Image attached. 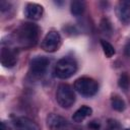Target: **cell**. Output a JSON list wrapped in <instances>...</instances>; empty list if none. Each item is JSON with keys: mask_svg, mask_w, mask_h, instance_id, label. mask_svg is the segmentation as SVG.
<instances>
[{"mask_svg": "<svg viewBox=\"0 0 130 130\" xmlns=\"http://www.w3.org/2000/svg\"><path fill=\"white\" fill-rule=\"evenodd\" d=\"M74 89L81 95L89 98L94 95L99 90L98 82L90 77H79L74 82Z\"/></svg>", "mask_w": 130, "mask_h": 130, "instance_id": "3957f363", "label": "cell"}, {"mask_svg": "<svg viewBox=\"0 0 130 130\" xmlns=\"http://www.w3.org/2000/svg\"><path fill=\"white\" fill-rule=\"evenodd\" d=\"M101 27L103 29L104 32H112V25H111V22L107 19V18H104L102 21H101Z\"/></svg>", "mask_w": 130, "mask_h": 130, "instance_id": "ac0fdd59", "label": "cell"}, {"mask_svg": "<svg viewBox=\"0 0 130 130\" xmlns=\"http://www.w3.org/2000/svg\"><path fill=\"white\" fill-rule=\"evenodd\" d=\"M1 126H2V128H1V130H6V128H5V124H4V122H2V123H1Z\"/></svg>", "mask_w": 130, "mask_h": 130, "instance_id": "ffe728a7", "label": "cell"}, {"mask_svg": "<svg viewBox=\"0 0 130 130\" xmlns=\"http://www.w3.org/2000/svg\"><path fill=\"white\" fill-rule=\"evenodd\" d=\"M125 55L126 56H128V57H130V41H128L127 42V44H126V46H125Z\"/></svg>", "mask_w": 130, "mask_h": 130, "instance_id": "d6986e66", "label": "cell"}, {"mask_svg": "<svg viewBox=\"0 0 130 130\" xmlns=\"http://www.w3.org/2000/svg\"><path fill=\"white\" fill-rule=\"evenodd\" d=\"M85 10V3L80 0L72 1L70 3V11L74 16H79L81 15Z\"/></svg>", "mask_w": 130, "mask_h": 130, "instance_id": "4fadbf2b", "label": "cell"}, {"mask_svg": "<svg viewBox=\"0 0 130 130\" xmlns=\"http://www.w3.org/2000/svg\"><path fill=\"white\" fill-rule=\"evenodd\" d=\"M60 45H61V36H60V34L57 30L52 29L43 39L42 44H41V48L45 52L53 53V52H55L59 49Z\"/></svg>", "mask_w": 130, "mask_h": 130, "instance_id": "8992f818", "label": "cell"}, {"mask_svg": "<svg viewBox=\"0 0 130 130\" xmlns=\"http://www.w3.org/2000/svg\"><path fill=\"white\" fill-rule=\"evenodd\" d=\"M47 125L50 130H68L69 123L68 121L57 114H49L47 117Z\"/></svg>", "mask_w": 130, "mask_h": 130, "instance_id": "52a82bcc", "label": "cell"}, {"mask_svg": "<svg viewBox=\"0 0 130 130\" xmlns=\"http://www.w3.org/2000/svg\"><path fill=\"white\" fill-rule=\"evenodd\" d=\"M124 130H130V128H126V129H124Z\"/></svg>", "mask_w": 130, "mask_h": 130, "instance_id": "44dd1931", "label": "cell"}, {"mask_svg": "<svg viewBox=\"0 0 130 130\" xmlns=\"http://www.w3.org/2000/svg\"><path fill=\"white\" fill-rule=\"evenodd\" d=\"M121 129V125L120 123L115 120V119H109L106 122V127L105 130H120Z\"/></svg>", "mask_w": 130, "mask_h": 130, "instance_id": "e0dca14e", "label": "cell"}, {"mask_svg": "<svg viewBox=\"0 0 130 130\" xmlns=\"http://www.w3.org/2000/svg\"><path fill=\"white\" fill-rule=\"evenodd\" d=\"M49 66V59L45 56H36L29 62L28 73L29 76L34 79L42 78Z\"/></svg>", "mask_w": 130, "mask_h": 130, "instance_id": "5b68a950", "label": "cell"}, {"mask_svg": "<svg viewBox=\"0 0 130 130\" xmlns=\"http://www.w3.org/2000/svg\"><path fill=\"white\" fill-rule=\"evenodd\" d=\"M13 130H40L39 125L26 117H16L11 121Z\"/></svg>", "mask_w": 130, "mask_h": 130, "instance_id": "ba28073f", "label": "cell"}, {"mask_svg": "<svg viewBox=\"0 0 130 130\" xmlns=\"http://www.w3.org/2000/svg\"><path fill=\"white\" fill-rule=\"evenodd\" d=\"M56 101L64 109H68L73 106L75 102V94L72 87L69 84L61 83L57 87L56 91Z\"/></svg>", "mask_w": 130, "mask_h": 130, "instance_id": "277c9868", "label": "cell"}, {"mask_svg": "<svg viewBox=\"0 0 130 130\" xmlns=\"http://www.w3.org/2000/svg\"><path fill=\"white\" fill-rule=\"evenodd\" d=\"M111 106L114 110H116L118 112H123L126 108L125 102L118 95H113L111 98Z\"/></svg>", "mask_w": 130, "mask_h": 130, "instance_id": "5bb4252c", "label": "cell"}, {"mask_svg": "<svg viewBox=\"0 0 130 130\" xmlns=\"http://www.w3.org/2000/svg\"><path fill=\"white\" fill-rule=\"evenodd\" d=\"M92 114V109L88 106H81L79 109L75 111V113L72 116V120L76 123H81L84 119L89 117Z\"/></svg>", "mask_w": 130, "mask_h": 130, "instance_id": "7c38bea8", "label": "cell"}, {"mask_svg": "<svg viewBox=\"0 0 130 130\" xmlns=\"http://www.w3.org/2000/svg\"><path fill=\"white\" fill-rule=\"evenodd\" d=\"M77 71V62L71 57L61 58L54 69L55 76L60 79H67L74 75Z\"/></svg>", "mask_w": 130, "mask_h": 130, "instance_id": "7a4b0ae2", "label": "cell"}, {"mask_svg": "<svg viewBox=\"0 0 130 130\" xmlns=\"http://www.w3.org/2000/svg\"><path fill=\"white\" fill-rule=\"evenodd\" d=\"M44 12V8L42 5L38 3H27L24 8V14L27 18L31 20H39Z\"/></svg>", "mask_w": 130, "mask_h": 130, "instance_id": "8fae6325", "label": "cell"}, {"mask_svg": "<svg viewBox=\"0 0 130 130\" xmlns=\"http://www.w3.org/2000/svg\"><path fill=\"white\" fill-rule=\"evenodd\" d=\"M0 59H1V64L6 68H12L17 62V57H16L15 51L8 47L2 48L1 54H0Z\"/></svg>", "mask_w": 130, "mask_h": 130, "instance_id": "9c48e42d", "label": "cell"}, {"mask_svg": "<svg viewBox=\"0 0 130 130\" xmlns=\"http://www.w3.org/2000/svg\"><path fill=\"white\" fill-rule=\"evenodd\" d=\"M11 43L19 49H28L35 47L39 41V26L26 22L17 27L10 36Z\"/></svg>", "mask_w": 130, "mask_h": 130, "instance_id": "6da1fadb", "label": "cell"}, {"mask_svg": "<svg viewBox=\"0 0 130 130\" xmlns=\"http://www.w3.org/2000/svg\"><path fill=\"white\" fill-rule=\"evenodd\" d=\"M116 15L121 22L128 23L130 21V2L119 1L116 5Z\"/></svg>", "mask_w": 130, "mask_h": 130, "instance_id": "30bf717a", "label": "cell"}, {"mask_svg": "<svg viewBox=\"0 0 130 130\" xmlns=\"http://www.w3.org/2000/svg\"><path fill=\"white\" fill-rule=\"evenodd\" d=\"M101 46H102V49L104 51V54L108 57V58H111L112 56L115 55L116 51H115V48L107 41L105 40H101Z\"/></svg>", "mask_w": 130, "mask_h": 130, "instance_id": "9a60e30c", "label": "cell"}, {"mask_svg": "<svg viewBox=\"0 0 130 130\" xmlns=\"http://www.w3.org/2000/svg\"><path fill=\"white\" fill-rule=\"evenodd\" d=\"M118 85L124 89V90H127L130 86V76L128 75V73L124 72L120 75L119 79H118Z\"/></svg>", "mask_w": 130, "mask_h": 130, "instance_id": "2e32d148", "label": "cell"}]
</instances>
